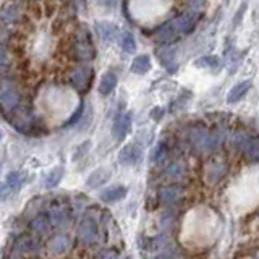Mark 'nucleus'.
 Wrapping results in <instances>:
<instances>
[{"mask_svg": "<svg viewBox=\"0 0 259 259\" xmlns=\"http://www.w3.org/2000/svg\"><path fill=\"white\" fill-rule=\"evenodd\" d=\"M151 70V59L148 55H138L132 63V71L136 75H144Z\"/></svg>", "mask_w": 259, "mask_h": 259, "instance_id": "21", "label": "nucleus"}, {"mask_svg": "<svg viewBox=\"0 0 259 259\" xmlns=\"http://www.w3.org/2000/svg\"><path fill=\"white\" fill-rule=\"evenodd\" d=\"M29 227H31V230L32 232H36L39 235H44V233H49L52 230V224L51 221H49V217L47 214H36L34 217L31 219V222H29Z\"/></svg>", "mask_w": 259, "mask_h": 259, "instance_id": "14", "label": "nucleus"}, {"mask_svg": "<svg viewBox=\"0 0 259 259\" xmlns=\"http://www.w3.org/2000/svg\"><path fill=\"white\" fill-rule=\"evenodd\" d=\"M251 89V81L249 79H245V81H240V83L235 84L229 94H227V102L229 104H233V102H238L241 97H245L246 93Z\"/></svg>", "mask_w": 259, "mask_h": 259, "instance_id": "15", "label": "nucleus"}, {"mask_svg": "<svg viewBox=\"0 0 259 259\" xmlns=\"http://www.w3.org/2000/svg\"><path fill=\"white\" fill-rule=\"evenodd\" d=\"M20 102H21V96L18 88L8 79L0 81V109L8 115L13 109L18 107Z\"/></svg>", "mask_w": 259, "mask_h": 259, "instance_id": "3", "label": "nucleus"}, {"mask_svg": "<svg viewBox=\"0 0 259 259\" xmlns=\"http://www.w3.org/2000/svg\"><path fill=\"white\" fill-rule=\"evenodd\" d=\"M182 190L178 188V186H167L160 191V202L164 206H172V204H177L178 201L182 199Z\"/></svg>", "mask_w": 259, "mask_h": 259, "instance_id": "16", "label": "nucleus"}, {"mask_svg": "<svg viewBox=\"0 0 259 259\" xmlns=\"http://www.w3.org/2000/svg\"><path fill=\"white\" fill-rule=\"evenodd\" d=\"M15 254H34L37 251V241L29 237V235H24V237H20L15 243Z\"/></svg>", "mask_w": 259, "mask_h": 259, "instance_id": "13", "label": "nucleus"}, {"mask_svg": "<svg viewBox=\"0 0 259 259\" xmlns=\"http://www.w3.org/2000/svg\"><path fill=\"white\" fill-rule=\"evenodd\" d=\"M102 7H107V8H110V7H113V4H115V0H97Z\"/></svg>", "mask_w": 259, "mask_h": 259, "instance_id": "31", "label": "nucleus"}, {"mask_svg": "<svg viewBox=\"0 0 259 259\" xmlns=\"http://www.w3.org/2000/svg\"><path fill=\"white\" fill-rule=\"evenodd\" d=\"M24 180H26V178H24V175L21 172H12L7 177V183L12 190H20L24 185Z\"/></svg>", "mask_w": 259, "mask_h": 259, "instance_id": "26", "label": "nucleus"}, {"mask_svg": "<svg viewBox=\"0 0 259 259\" xmlns=\"http://www.w3.org/2000/svg\"><path fill=\"white\" fill-rule=\"evenodd\" d=\"M70 246H71L70 237H68V235H65V233L54 235V237L47 243V249L51 251V254H55V256L65 254L70 249Z\"/></svg>", "mask_w": 259, "mask_h": 259, "instance_id": "10", "label": "nucleus"}, {"mask_svg": "<svg viewBox=\"0 0 259 259\" xmlns=\"http://www.w3.org/2000/svg\"><path fill=\"white\" fill-rule=\"evenodd\" d=\"M71 52H73V57L79 62H91L96 57V47L93 44V36L86 24H81L78 28L75 34V40H73Z\"/></svg>", "mask_w": 259, "mask_h": 259, "instance_id": "2", "label": "nucleus"}, {"mask_svg": "<svg viewBox=\"0 0 259 259\" xmlns=\"http://www.w3.org/2000/svg\"><path fill=\"white\" fill-rule=\"evenodd\" d=\"M126 193H128L126 186L117 185V186H110V188H107V190H102L99 198L102 202H105V204H112V202H117L120 199H123L126 196Z\"/></svg>", "mask_w": 259, "mask_h": 259, "instance_id": "12", "label": "nucleus"}, {"mask_svg": "<svg viewBox=\"0 0 259 259\" xmlns=\"http://www.w3.org/2000/svg\"><path fill=\"white\" fill-rule=\"evenodd\" d=\"M115 86H117V75L112 71H105L101 78V83H99V94L109 96V94H112L113 89H115Z\"/></svg>", "mask_w": 259, "mask_h": 259, "instance_id": "17", "label": "nucleus"}, {"mask_svg": "<svg viewBox=\"0 0 259 259\" xmlns=\"http://www.w3.org/2000/svg\"><path fill=\"white\" fill-rule=\"evenodd\" d=\"M83 110H84V104L81 102V105H79V107L76 109V112L73 113V118H71V120H68V123H67V125H73V123H75L76 120H79V117L83 115Z\"/></svg>", "mask_w": 259, "mask_h": 259, "instance_id": "29", "label": "nucleus"}, {"mask_svg": "<svg viewBox=\"0 0 259 259\" xmlns=\"http://www.w3.org/2000/svg\"><path fill=\"white\" fill-rule=\"evenodd\" d=\"M141 154H143V149L138 143L126 144L118 154V162L121 165H135L136 162L141 159Z\"/></svg>", "mask_w": 259, "mask_h": 259, "instance_id": "9", "label": "nucleus"}, {"mask_svg": "<svg viewBox=\"0 0 259 259\" xmlns=\"http://www.w3.org/2000/svg\"><path fill=\"white\" fill-rule=\"evenodd\" d=\"M10 67H12V59H10V55H8L7 49H5L4 46H0V73L7 71Z\"/></svg>", "mask_w": 259, "mask_h": 259, "instance_id": "27", "label": "nucleus"}, {"mask_svg": "<svg viewBox=\"0 0 259 259\" xmlns=\"http://www.w3.org/2000/svg\"><path fill=\"white\" fill-rule=\"evenodd\" d=\"M8 115L10 117V121L12 125L18 130V132H23V133H28L31 132L32 125H34V118H32V113L26 109V107H21L18 105L16 109H13Z\"/></svg>", "mask_w": 259, "mask_h": 259, "instance_id": "4", "label": "nucleus"}, {"mask_svg": "<svg viewBox=\"0 0 259 259\" xmlns=\"http://www.w3.org/2000/svg\"><path fill=\"white\" fill-rule=\"evenodd\" d=\"M164 154H165V144L164 143H160L157 148H156V151H154V156H152V160H159V159H162L164 157Z\"/></svg>", "mask_w": 259, "mask_h": 259, "instance_id": "28", "label": "nucleus"}, {"mask_svg": "<svg viewBox=\"0 0 259 259\" xmlns=\"http://www.w3.org/2000/svg\"><path fill=\"white\" fill-rule=\"evenodd\" d=\"M157 57L160 63L167 68L168 73H174L177 70V60H175V52L170 51V49H162L157 52Z\"/></svg>", "mask_w": 259, "mask_h": 259, "instance_id": "19", "label": "nucleus"}, {"mask_svg": "<svg viewBox=\"0 0 259 259\" xmlns=\"http://www.w3.org/2000/svg\"><path fill=\"white\" fill-rule=\"evenodd\" d=\"M194 65H196L198 68L215 70V68H219V65H221V60L214 55H204V57H201V59H198L196 62H194Z\"/></svg>", "mask_w": 259, "mask_h": 259, "instance_id": "24", "label": "nucleus"}, {"mask_svg": "<svg viewBox=\"0 0 259 259\" xmlns=\"http://www.w3.org/2000/svg\"><path fill=\"white\" fill-rule=\"evenodd\" d=\"M47 217L52 224V229H62L70 221V206L65 202H55L47 210Z\"/></svg>", "mask_w": 259, "mask_h": 259, "instance_id": "6", "label": "nucleus"}, {"mask_svg": "<svg viewBox=\"0 0 259 259\" xmlns=\"http://www.w3.org/2000/svg\"><path fill=\"white\" fill-rule=\"evenodd\" d=\"M110 178V172L105 168H99L96 170V172H93L91 175H89L88 178V186L89 188H97V186H101L102 183H105Z\"/></svg>", "mask_w": 259, "mask_h": 259, "instance_id": "20", "label": "nucleus"}, {"mask_svg": "<svg viewBox=\"0 0 259 259\" xmlns=\"http://www.w3.org/2000/svg\"><path fill=\"white\" fill-rule=\"evenodd\" d=\"M182 172H183V168H182V165H178V164H174V165L168 167V174L172 175V177H175V178L180 177Z\"/></svg>", "mask_w": 259, "mask_h": 259, "instance_id": "30", "label": "nucleus"}, {"mask_svg": "<svg viewBox=\"0 0 259 259\" xmlns=\"http://www.w3.org/2000/svg\"><path fill=\"white\" fill-rule=\"evenodd\" d=\"M97 32H99V36L102 40H105V42H110V40H113L117 37L118 34V29L113 23H107V21H101L97 23Z\"/></svg>", "mask_w": 259, "mask_h": 259, "instance_id": "18", "label": "nucleus"}, {"mask_svg": "<svg viewBox=\"0 0 259 259\" xmlns=\"http://www.w3.org/2000/svg\"><path fill=\"white\" fill-rule=\"evenodd\" d=\"M78 238L84 245H94L99 240V227L93 217H84L78 227Z\"/></svg>", "mask_w": 259, "mask_h": 259, "instance_id": "5", "label": "nucleus"}, {"mask_svg": "<svg viewBox=\"0 0 259 259\" xmlns=\"http://www.w3.org/2000/svg\"><path fill=\"white\" fill-rule=\"evenodd\" d=\"M62 177H63V167H55L54 170H51V172L47 174L44 186H46V188H49V190L55 188V186L60 183Z\"/></svg>", "mask_w": 259, "mask_h": 259, "instance_id": "22", "label": "nucleus"}, {"mask_svg": "<svg viewBox=\"0 0 259 259\" xmlns=\"http://www.w3.org/2000/svg\"><path fill=\"white\" fill-rule=\"evenodd\" d=\"M120 46L128 54H133L136 51V40H135V36L132 34V32H128V31L121 32V36H120Z\"/></svg>", "mask_w": 259, "mask_h": 259, "instance_id": "23", "label": "nucleus"}, {"mask_svg": "<svg viewBox=\"0 0 259 259\" xmlns=\"http://www.w3.org/2000/svg\"><path fill=\"white\" fill-rule=\"evenodd\" d=\"M199 15L198 13H185L178 18L170 20L168 23H165L157 32V40L160 44H170L175 42L180 37H183L185 34H188L194 29V26L198 24Z\"/></svg>", "mask_w": 259, "mask_h": 259, "instance_id": "1", "label": "nucleus"}, {"mask_svg": "<svg viewBox=\"0 0 259 259\" xmlns=\"http://www.w3.org/2000/svg\"><path fill=\"white\" fill-rule=\"evenodd\" d=\"M0 140H2V133H0Z\"/></svg>", "mask_w": 259, "mask_h": 259, "instance_id": "33", "label": "nucleus"}, {"mask_svg": "<svg viewBox=\"0 0 259 259\" xmlns=\"http://www.w3.org/2000/svg\"><path fill=\"white\" fill-rule=\"evenodd\" d=\"M243 149H245V152L251 159L259 160V140H256V138L245 140V143H243Z\"/></svg>", "mask_w": 259, "mask_h": 259, "instance_id": "25", "label": "nucleus"}, {"mask_svg": "<svg viewBox=\"0 0 259 259\" xmlns=\"http://www.w3.org/2000/svg\"><path fill=\"white\" fill-rule=\"evenodd\" d=\"M0 168H2V162H0Z\"/></svg>", "mask_w": 259, "mask_h": 259, "instance_id": "34", "label": "nucleus"}, {"mask_svg": "<svg viewBox=\"0 0 259 259\" xmlns=\"http://www.w3.org/2000/svg\"><path fill=\"white\" fill-rule=\"evenodd\" d=\"M8 196V188H5L4 185H0V201L5 199Z\"/></svg>", "mask_w": 259, "mask_h": 259, "instance_id": "32", "label": "nucleus"}, {"mask_svg": "<svg viewBox=\"0 0 259 259\" xmlns=\"http://www.w3.org/2000/svg\"><path fill=\"white\" fill-rule=\"evenodd\" d=\"M130 130H132V113L125 112V113H118L113 120L112 125V135L117 141H123L128 136Z\"/></svg>", "mask_w": 259, "mask_h": 259, "instance_id": "7", "label": "nucleus"}, {"mask_svg": "<svg viewBox=\"0 0 259 259\" xmlns=\"http://www.w3.org/2000/svg\"><path fill=\"white\" fill-rule=\"evenodd\" d=\"M91 79H93V71L88 67H78L70 73V83L79 93L86 91L89 84H91Z\"/></svg>", "mask_w": 259, "mask_h": 259, "instance_id": "8", "label": "nucleus"}, {"mask_svg": "<svg viewBox=\"0 0 259 259\" xmlns=\"http://www.w3.org/2000/svg\"><path fill=\"white\" fill-rule=\"evenodd\" d=\"M23 13V7L20 2H10L0 8V21L4 24L7 23H15L20 20V16Z\"/></svg>", "mask_w": 259, "mask_h": 259, "instance_id": "11", "label": "nucleus"}]
</instances>
